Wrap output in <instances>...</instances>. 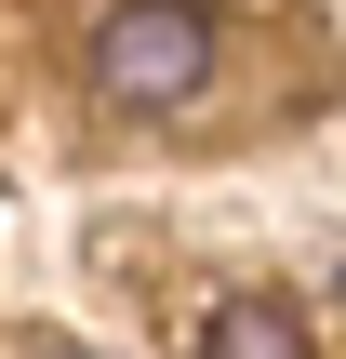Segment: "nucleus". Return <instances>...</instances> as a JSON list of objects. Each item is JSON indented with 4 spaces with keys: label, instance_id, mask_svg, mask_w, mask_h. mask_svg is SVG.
Segmentation results:
<instances>
[{
    "label": "nucleus",
    "instance_id": "obj_3",
    "mask_svg": "<svg viewBox=\"0 0 346 359\" xmlns=\"http://www.w3.org/2000/svg\"><path fill=\"white\" fill-rule=\"evenodd\" d=\"M333 306H346V266H333Z\"/></svg>",
    "mask_w": 346,
    "mask_h": 359
},
{
    "label": "nucleus",
    "instance_id": "obj_1",
    "mask_svg": "<svg viewBox=\"0 0 346 359\" xmlns=\"http://www.w3.org/2000/svg\"><path fill=\"white\" fill-rule=\"evenodd\" d=\"M80 67H93L107 120H187L213 93V67H227V27H213V0H107Z\"/></svg>",
    "mask_w": 346,
    "mask_h": 359
},
{
    "label": "nucleus",
    "instance_id": "obj_2",
    "mask_svg": "<svg viewBox=\"0 0 346 359\" xmlns=\"http://www.w3.org/2000/svg\"><path fill=\"white\" fill-rule=\"evenodd\" d=\"M200 359H320V346H307V306L293 293H227L200 320Z\"/></svg>",
    "mask_w": 346,
    "mask_h": 359
}]
</instances>
